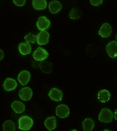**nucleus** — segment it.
I'll return each instance as SVG.
<instances>
[{"mask_svg": "<svg viewBox=\"0 0 117 131\" xmlns=\"http://www.w3.org/2000/svg\"><path fill=\"white\" fill-rule=\"evenodd\" d=\"M33 120L28 116H22L19 119V129L22 130L30 129L33 125Z\"/></svg>", "mask_w": 117, "mask_h": 131, "instance_id": "obj_1", "label": "nucleus"}, {"mask_svg": "<svg viewBox=\"0 0 117 131\" xmlns=\"http://www.w3.org/2000/svg\"><path fill=\"white\" fill-rule=\"evenodd\" d=\"M113 118V113L108 108H104L100 112L98 119L104 123H110L112 122Z\"/></svg>", "mask_w": 117, "mask_h": 131, "instance_id": "obj_2", "label": "nucleus"}, {"mask_svg": "<svg viewBox=\"0 0 117 131\" xmlns=\"http://www.w3.org/2000/svg\"><path fill=\"white\" fill-rule=\"evenodd\" d=\"M48 53L46 50L41 48H38L33 54V57L37 61H43L48 58Z\"/></svg>", "mask_w": 117, "mask_h": 131, "instance_id": "obj_3", "label": "nucleus"}, {"mask_svg": "<svg viewBox=\"0 0 117 131\" xmlns=\"http://www.w3.org/2000/svg\"><path fill=\"white\" fill-rule=\"evenodd\" d=\"M106 51L108 54L111 58L117 57V43L113 40L110 42L106 46Z\"/></svg>", "mask_w": 117, "mask_h": 131, "instance_id": "obj_4", "label": "nucleus"}, {"mask_svg": "<svg viewBox=\"0 0 117 131\" xmlns=\"http://www.w3.org/2000/svg\"><path fill=\"white\" fill-rule=\"evenodd\" d=\"M69 108L66 105L61 104L56 108V113L57 116H58L59 118H65L67 117L69 115Z\"/></svg>", "mask_w": 117, "mask_h": 131, "instance_id": "obj_5", "label": "nucleus"}, {"mask_svg": "<svg viewBox=\"0 0 117 131\" xmlns=\"http://www.w3.org/2000/svg\"><path fill=\"white\" fill-rule=\"evenodd\" d=\"M50 26V22L45 16H40L37 22V26L38 29L42 30H45L48 29Z\"/></svg>", "mask_w": 117, "mask_h": 131, "instance_id": "obj_6", "label": "nucleus"}, {"mask_svg": "<svg viewBox=\"0 0 117 131\" xmlns=\"http://www.w3.org/2000/svg\"><path fill=\"white\" fill-rule=\"evenodd\" d=\"M48 95L52 100L55 101H60L62 100L63 94L61 90L53 88L50 90Z\"/></svg>", "mask_w": 117, "mask_h": 131, "instance_id": "obj_7", "label": "nucleus"}, {"mask_svg": "<svg viewBox=\"0 0 117 131\" xmlns=\"http://www.w3.org/2000/svg\"><path fill=\"white\" fill-rule=\"evenodd\" d=\"M33 95L32 90L29 87L23 88L19 91V95L20 99L24 101H29Z\"/></svg>", "mask_w": 117, "mask_h": 131, "instance_id": "obj_8", "label": "nucleus"}, {"mask_svg": "<svg viewBox=\"0 0 117 131\" xmlns=\"http://www.w3.org/2000/svg\"><path fill=\"white\" fill-rule=\"evenodd\" d=\"M49 34L46 30H42L37 35V42L39 45H46L49 42Z\"/></svg>", "mask_w": 117, "mask_h": 131, "instance_id": "obj_9", "label": "nucleus"}, {"mask_svg": "<svg viewBox=\"0 0 117 131\" xmlns=\"http://www.w3.org/2000/svg\"><path fill=\"white\" fill-rule=\"evenodd\" d=\"M112 28L109 24L105 23L102 25L98 32V34L102 38H108L111 34Z\"/></svg>", "mask_w": 117, "mask_h": 131, "instance_id": "obj_10", "label": "nucleus"}, {"mask_svg": "<svg viewBox=\"0 0 117 131\" xmlns=\"http://www.w3.org/2000/svg\"><path fill=\"white\" fill-rule=\"evenodd\" d=\"M30 79V74L28 71L23 70L20 72L18 77V80L22 85H26Z\"/></svg>", "mask_w": 117, "mask_h": 131, "instance_id": "obj_11", "label": "nucleus"}, {"mask_svg": "<svg viewBox=\"0 0 117 131\" xmlns=\"http://www.w3.org/2000/svg\"><path fill=\"white\" fill-rule=\"evenodd\" d=\"M16 86H17V83H16L15 80L10 79V78H7L5 80V81H4V88L7 91L15 90Z\"/></svg>", "mask_w": 117, "mask_h": 131, "instance_id": "obj_12", "label": "nucleus"}, {"mask_svg": "<svg viewBox=\"0 0 117 131\" xmlns=\"http://www.w3.org/2000/svg\"><path fill=\"white\" fill-rule=\"evenodd\" d=\"M61 8H62V5L60 2L57 1H52L49 3V9L51 13L54 14H57V12L61 11Z\"/></svg>", "mask_w": 117, "mask_h": 131, "instance_id": "obj_13", "label": "nucleus"}, {"mask_svg": "<svg viewBox=\"0 0 117 131\" xmlns=\"http://www.w3.org/2000/svg\"><path fill=\"white\" fill-rule=\"evenodd\" d=\"M45 126L49 130H53L56 128V119L55 116L48 117L45 121Z\"/></svg>", "mask_w": 117, "mask_h": 131, "instance_id": "obj_14", "label": "nucleus"}, {"mask_svg": "<svg viewBox=\"0 0 117 131\" xmlns=\"http://www.w3.org/2000/svg\"><path fill=\"white\" fill-rule=\"evenodd\" d=\"M111 97L110 92L106 90H102L98 92V99L100 102H106L109 101Z\"/></svg>", "mask_w": 117, "mask_h": 131, "instance_id": "obj_15", "label": "nucleus"}, {"mask_svg": "<svg viewBox=\"0 0 117 131\" xmlns=\"http://www.w3.org/2000/svg\"><path fill=\"white\" fill-rule=\"evenodd\" d=\"M19 52L22 55H26L31 53V46L27 42L21 43L19 45Z\"/></svg>", "mask_w": 117, "mask_h": 131, "instance_id": "obj_16", "label": "nucleus"}, {"mask_svg": "<svg viewBox=\"0 0 117 131\" xmlns=\"http://www.w3.org/2000/svg\"><path fill=\"white\" fill-rule=\"evenodd\" d=\"M82 124H83V128L84 131H92L95 125L94 121L90 118H86Z\"/></svg>", "mask_w": 117, "mask_h": 131, "instance_id": "obj_17", "label": "nucleus"}, {"mask_svg": "<svg viewBox=\"0 0 117 131\" xmlns=\"http://www.w3.org/2000/svg\"><path fill=\"white\" fill-rule=\"evenodd\" d=\"M11 107L16 113H22L25 110V106L21 102L16 101L12 104Z\"/></svg>", "mask_w": 117, "mask_h": 131, "instance_id": "obj_18", "label": "nucleus"}, {"mask_svg": "<svg viewBox=\"0 0 117 131\" xmlns=\"http://www.w3.org/2000/svg\"><path fill=\"white\" fill-rule=\"evenodd\" d=\"M39 68L43 72L50 73L52 70V65L49 61H42L39 64Z\"/></svg>", "mask_w": 117, "mask_h": 131, "instance_id": "obj_19", "label": "nucleus"}, {"mask_svg": "<svg viewBox=\"0 0 117 131\" xmlns=\"http://www.w3.org/2000/svg\"><path fill=\"white\" fill-rule=\"evenodd\" d=\"M32 5L35 9L42 10L47 7V2L45 0H34Z\"/></svg>", "mask_w": 117, "mask_h": 131, "instance_id": "obj_20", "label": "nucleus"}, {"mask_svg": "<svg viewBox=\"0 0 117 131\" xmlns=\"http://www.w3.org/2000/svg\"><path fill=\"white\" fill-rule=\"evenodd\" d=\"M3 130L4 131H15V125L12 121L7 120L3 124Z\"/></svg>", "mask_w": 117, "mask_h": 131, "instance_id": "obj_21", "label": "nucleus"}, {"mask_svg": "<svg viewBox=\"0 0 117 131\" xmlns=\"http://www.w3.org/2000/svg\"><path fill=\"white\" fill-rule=\"evenodd\" d=\"M81 15L82 12L81 10L77 8H75L70 12L69 16L70 19H78L81 17Z\"/></svg>", "mask_w": 117, "mask_h": 131, "instance_id": "obj_22", "label": "nucleus"}, {"mask_svg": "<svg viewBox=\"0 0 117 131\" xmlns=\"http://www.w3.org/2000/svg\"><path fill=\"white\" fill-rule=\"evenodd\" d=\"M25 40L26 42L29 43H34L37 41V36L32 34V33H29L25 36Z\"/></svg>", "mask_w": 117, "mask_h": 131, "instance_id": "obj_23", "label": "nucleus"}, {"mask_svg": "<svg viewBox=\"0 0 117 131\" xmlns=\"http://www.w3.org/2000/svg\"><path fill=\"white\" fill-rule=\"evenodd\" d=\"M13 2L16 5L18 6V7H22V6L25 5V3H26V0H14Z\"/></svg>", "mask_w": 117, "mask_h": 131, "instance_id": "obj_24", "label": "nucleus"}, {"mask_svg": "<svg viewBox=\"0 0 117 131\" xmlns=\"http://www.w3.org/2000/svg\"><path fill=\"white\" fill-rule=\"evenodd\" d=\"M102 3H103V1H102V0H99V1H95V0H91V1H90V3L91 4V5H93L94 6L100 5Z\"/></svg>", "mask_w": 117, "mask_h": 131, "instance_id": "obj_25", "label": "nucleus"}, {"mask_svg": "<svg viewBox=\"0 0 117 131\" xmlns=\"http://www.w3.org/2000/svg\"><path fill=\"white\" fill-rule=\"evenodd\" d=\"M4 52L3 50L0 49V60H1L2 59L4 58Z\"/></svg>", "mask_w": 117, "mask_h": 131, "instance_id": "obj_26", "label": "nucleus"}, {"mask_svg": "<svg viewBox=\"0 0 117 131\" xmlns=\"http://www.w3.org/2000/svg\"><path fill=\"white\" fill-rule=\"evenodd\" d=\"M114 118H115V119L117 121V109L115 110V111Z\"/></svg>", "mask_w": 117, "mask_h": 131, "instance_id": "obj_27", "label": "nucleus"}, {"mask_svg": "<svg viewBox=\"0 0 117 131\" xmlns=\"http://www.w3.org/2000/svg\"><path fill=\"white\" fill-rule=\"evenodd\" d=\"M71 131H77V130H76V129H74V130H71Z\"/></svg>", "mask_w": 117, "mask_h": 131, "instance_id": "obj_28", "label": "nucleus"}, {"mask_svg": "<svg viewBox=\"0 0 117 131\" xmlns=\"http://www.w3.org/2000/svg\"><path fill=\"white\" fill-rule=\"evenodd\" d=\"M104 131H110V130H107V129H105V130H104Z\"/></svg>", "mask_w": 117, "mask_h": 131, "instance_id": "obj_29", "label": "nucleus"}, {"mask_svg": "<svg viewBox=\"0 0 117 131\" xmlns=\"http://www.w3.org/2000/svg\"><path fill=\"white\" fill-rule=\"evenodd\" d=\"M116 39L117 40V34H116Z\"/></svg>", "mask_w": 117, "mask_h": 131, "instance_id": "obj_30", "label": "nucleus"}]
</instances>
